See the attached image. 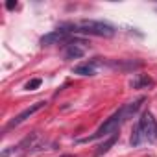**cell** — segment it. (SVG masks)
<instances>
[{"mask_svg":"<svg viewBox=\"0 0 157 157\" xmlns=\"http://www.w3.org/2000/svg\"><path fill=\"white\" fill-rule=\"evenodd\" d=\"M142 102H144V96H140V98H137V100H133V102H128L126 105H122L118 111H115L93 135H89V137H83V139H78V142H93V140H96V139H105V137H111V135H115V133H118V129H120V126L126 122V120H129L139 109H140V105H142Z\"/></svg>","mask_w":157,"mask_h":157,"instance_id":"1","label":"cell"},{"mask_svg":"<svg viewBox=\"0 0 157 157\" xmlns=\"http://www.w3.org/2000/svg\"><path fill=\"white\" fill-rule=\"evenodd\" d=\"M63 28H68L67 32L74 33H85V35H96V37H113L117 33V28L104 21H80V22H68Z\"/></svg>","mask_w":157,"mask_h":157,"instance_id":"2","label":"cell"},{"mask_svg":"<svg viewBox=\"0 0 157 157\" xmlns=\"http://www.w3.org/2000/svg\"><path fill=\"white\" fill-rule=\"evenodd\" d=\"M46 142L43 140V137L35 131V133H30L28 137H24L17 146H11V148H4L2 153H0V157H22V155H28V153H33V151H39L43 150Z\"/></svg>","mask_w":157,"mask_h":157,"instance_id":"3","label":"cell"},{"mask_svg":"<svg viewBox=\"0 0 157 157\" xmlns=\"http://www.w3.org/2000/svg\"><path fill=\"white\" fill-rule=\"evenodd\" d=\"M139 128H140V133H142V139L148 140V142H153L157 139V122L153 118V115L150 111H144L140 120H139Z\"/></svg>","mask_w":157,"mask_h":157,"instance_id":"4","label":"cell"},{"mask_svg":"<svg viewBox=\"0 0 157 157\" xmlns=\"http://www.w3.org/2000/svg\"><path fill=\"white\" fill-rule=\"evenodd\" d=\"M44 105H46V102H35V104H32L30 107H26V109H24L22 113H19V115H17L15 118H11V120H10V122L6 124V128H4V133H8L10 129H13V128L21 126V124H22L24 120H28V118H30V117H32L33 113H37V111H39V109H43Z\"/></svg>","mask_w":157,"mask_h":157,"instance_id":"5","label":"cell"},{"mask_svg":"<svg viewBox=\"0 0 157 157\" xmlns=\"http://www.w3.org/2000/svg\"><path fill=\"white\" fill-rule=\"evenodd\" d=\"M67 39H68V32L57 28V30H54V32L43 35V37H41V44H43V46H54V44H61V43H65Z\"/></svg>","mask_w":157,"mask_h":157,"instance_id":"6","label":"cell"},{"mask_svg":"<svg viewBox=\"0 0 157 157\" xmlns=\"http://www.w3.org/2000/svg\"><path fill=\"white\" fill-rule=\"evenodd\" d=\"M85 56V43L83 41H70L65 46V59H80Z\"/></svg>","mask_w":157,"mask_h":157,"instance_id":"7","label":"cell"},{"mask_svg":"<svg viewBox=\"0 0 157 157\" xmlns=\"http://www.w3.org/2000/svg\"><path fill=\"white\" fill-rule=\"evenodd\" d=\"M117 140H118V133H115V135L107 137V140H105V142H102L100 146H96V150H94V157H102L104 153H107V151L111 150V146H113Z\"/></svg>","mask_w":157,"mask_h":157,"instance_id":"8","label":"cell"},{"mask_svg":"<svg viewBox=\"0 0 157 157\" xmlns=\"http://www.w3.org/2000/svg\"><path fill=\"white\" fill-rule=\"evenodd\" d=\"M74 74H78V76H94V74H96V61L78 65V67L74 68Z\"/></svg>","mask_w":157,"mask_h":157,"instance_id":"9","label":"cell"},{"mask_svg":"<svg viewBox=\"0 0 157 157\" xmlns=\"http://www.w3.org/2000/svg\"><path fill=\"white\" fill-rule=\"evenodd\" d=\"M150 85H153V80L150 76H142V74H137L129 82V87H133V89H142V87H150Z\"/></svg>","mask_w":157,"mask_h":157,"instance_id":"10","label":"cell"},{"mask_svg":"<svg viewBox=\"0 0 157 157\" xmlns=\"http://www.w3.org/2000/svg\"><path fill=\"white\" fill-rule=\"evenodd\" d=\"M144 139H142V133H140V128H139V124L133 128V133H131V146H139L140 142H142Z\"/></svg>","mask_w":157,"mask_h":157,"instance_id":"11","label":"cell"},{"mask_svg":"<svg viewBox=\"0 0 157 157\" xmlns=\"http://www.w3.org/2000/svg\"><path fill=\"white\" fill-rule=\"evenodd\" d=\"M41 80H39V78H35V80H32V82H28L26 83V91H35L37 87H41Z\"/></svg>","mask_w":157,"mask_h":157,"instance_id":"12","label":"cell"},{"mask_svg":"<svg viewBox=\"0 0 157 157\" xmlns=\"http://www.w3.org/2000/svg\"><path fill=\"white\" fill-rule=\"evenodd\" d=\"M6 8H8V10H15V8H17V2H13V0H10V2L6 4Z\"/></svg>","mask_w":157,"mask_h":157,"instance_id":"13","label":"cell"},{"mask_svg":"<svg viewBox=\"0 0 157 157\" xmlns=\"http://www.w3.org/2000/svg\"><path fill=\"white\" fill-rule=\"evenodd\" d=\"M61 157H72V155H61Z\"/></svg>","mask_w":157,"mask_h":157,"instance_id":"14","label":"cell"}]
</instances>
